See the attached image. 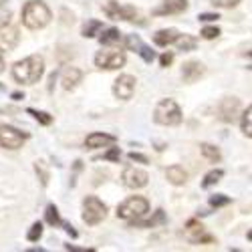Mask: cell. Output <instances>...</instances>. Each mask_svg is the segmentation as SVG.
<instances>
[{
	"instance_id": "obj_1",
	"label": "cell",
	"mask_w": 252,
	"mask_h": 252,
	"mask_svg": "<svg viewBox=\"0 0 252 252\" xmlns=\"http://www.w3.org/2000/svg\"><path fill=\"white\" fill-rule=\"evenodd\" d=\"M43 73H45V61L38 55L27 57L25 61H18L12 67V77L20 85H32V83H36L43 77Z\"/></svg>"
},
{
	"instance_id": "obj_2",
	"label": "cell",
	"mask_w": 252,
	"mask_h": 252,
	"mask_svg": "<svg viewBox=\"0 0 252 252\" xmlns=\"http://www.w3.org/2000/svg\"><path fill=\"white\" fill-rule=\"evenodd\" d=\"M23 23H25V27H29L32 31L43 29L51 23V10L47 8L45 2H40V0H31L23 8Z\"/></svg>"
},
{
	"instance_id": "obj_3",
	"label": "cell",
	"mask_w": 252,
	"mask_h": 252,
	"mask_svg": "<svg viewBox=\"0 0 252 252\" xmlns=\"http://www.w3.org/2000/svg\"><path fill=\"white\" fill-rule=\"evenodd\" d=\"M154 119L159 125H178L182 123V111L174 99H161L154 111Z\"/></svg>"
},
{
	"instance_id": "obj_4",
	"label": "cell",
	"mask_w": 252,
	"mask_h": 252,
	"mask_svg": "<svg viewBox=\"0 0 252 252\" xmlns=\"http://www.w3.org/2000/svg\"><path fill=\"white\" fill-rule=\"evenodd\" d=\"M148 210H150L148 200L141 198V196H133V198H127L123 204H119L117 216L123 218V220H135V218L143 216Z\"/></svg>"
},
{
	"instance_id": "obj_5",
	"label": "cell",
	"mask_w": 252,
	"mask_h": 252,
	"mask_svg": "<svg viewBox=\"0 0 252 252\" xmlns=\"http://www.w3.org/2000/svg\"><path fill=\"white\" fill-rule=\"evenodd\" d=\"M105 216H107V206H105L99 198L87 196L85 200H83V220H85L89 226H95V224L103 222Z\"/></svg>"
},
{
	"instance_id": "obj_6",
	"label": "cell",
	"mask_w": 252,
	"mask_h": 252,
	"mask_svg": "<svg viewBox=\"0 0 252 252\" xmlns=\"http://www.w3.org/2000/svg\"><path fill=\"white\" fill-rule=\"evenodd\" d=\"M105 12H107V16L113 20H129V23H141L143 25L141 14L133 6H121L119 2H113L111 0V2L105 4Z\"/></svg>"
},
{
	"instance_id": "obj_7",
	"label": "cell",
	"mask_w": 252,
	"mask_h": 252,
	"mask_svg": "<svg viewBox=\"0 0 252 252\" xmlns=\"http://www.w3.org/2000/svg\"><path fill=\"white\" fill-rule=\"evenodd\" d=\"M95 65L99 69H107V71L119 69L125 65V55L121 51H99L95 55Z\"/></svg>"
},
{
	"instance_id": "obj_8",
	"label": "cell",
	"mask_w": 252,
	"mask_h": 252,
	"mask_svg": "<svg viewBox=\"0 0 252 252\" xmlns=\"http://www.w3.org/2000/svg\"><path fill=\"white\" fill-rule=\"evenodd\" d=\"M27 141V135L20 133L18 129L10 127V125H0V145L8 150H18L23 148V143Z\"/></svg>"
},
{
	"instance_id": "obj_9",
	"label": "cell",
	"mask_w": 252,
	"mask_h": 252,
	"mask_svg": "<svg viewBox=\"0 0 252 252\" xmlns=\"http://www.w3.org/2000/svg\"><path fill=\"white\" fill-rule=\"evenodd\" d=\"M184 236L188 242L192 244H206V242H214V238L206 232V228L200 224V222H188L186 228H184Z\"/></svg>"
},
{
	"instance_id": "obj_10",
	"label": "cell",
	"mask_w": 252,
	"mask_h": 252,
	"mask_svg": "<svg viewBox=\"0 0 252 252\" xmlns=\"http://www.w3.org/2000/svg\"><path fill=\"white\" fill-rule=\"evenodd\" d=\"M218 113H220V119L226 121V123H234L240 115V101L236 97H226L220 107H218Z\"/></svg>"
},
{
	"instance_id": "obj_11",
	"label": "cell",
	"mask_w": 252,
	"mask_h": 252,
	"mask_svg": "<svg viewBox=\"0 0 252 252\" xmlns=\"http://www.w3.org/2000/svg\"><path fill=\"white\" fill-rule=\"evenodd\" d=\"M133 91H135V79L131 75H121L117 81H115V85H113V93L117 99H123V101H127L133 97Z\"/></svg>"
},
{
	"instance_id": "obj_12",
	"label": "cell",
	"mask_w": 252,
	"mask_h": 252,
	"mask_svg": "<svg viewBox=\"0 0 252 252\" xmlns=\"http://www.w3.org/2000/svg\"><path fill=\"white\" fill-rule=\"evenodd\" d=\"M121 180H123V184L127 186V188H133V190H137V188L148 186L150 176L145 174L143 170H137V167H127V170L123 172Z\"/></svg>"
},
{
	"instance_id": "obj_13",
	"label": "cell",
	"mask_w": 252,
	"mask_h": 252,
	"mask_svg": "<svg viewBox=\"0 0 252 252\" xmlns=\"http://www.w3.org/2000/svg\"><path fill=\"white\" fill-rule=\"evenodd\" d=\"M125 47H127L129 51H135L137 55H141V59H143L145 63H152V61L156 59V53H154L150 47H145V45L141 43V38L135 36V34H129L127 38H125Z\"/></svg>"
},
{
	"instance_id": "obj_14",
	"label": "cell",
	"mask_w": 252,
	"mask_h": 252,
	"mask_svg": "<svg viewBox=\"0 0 252 252\" xmlns=\"http://www.w3.org/2000/svg\"><path fill=\"white\" fill-rule=\"evenodd\" d=\"M20 40L18 29L6 25V27H0V51H12Z\"/></svg>"
},
{
	"instance_id": "obj_15",
	"label": "cell",
	"mask_w": 252,
	"mask_h": 252,
	"mask_svg": "<svg viewBox=\"0 0 252 252\" xmlns=\"http://www.w3.org/2000/svg\"><path fill=\"white\" fill-rule=\"evenodd\" d=\"M117 139L115 135H109V133H91L87 135L85 139V145L91 150H97V148H107V145H113Z\"/></svg>"
},
{
	"instance_id": "obj_16",
	"label": "cell",
	"mask_w": 252,
	"mask_h": 252,
	"mask_svg": "<svg viewBox=\"0 0 252 252\" xmlns=\"http://www.w3.org/2000/svg\"><path fill=\"white\" fill-rule=\"evenodd\" d=\"M202 75H204V67L200 65V63H196V61L186 63L184 69H182V77H184V81H188V83L198 81Z\"/></svg>"
},
{
	"instance_id": "obj_17",
	"label": "cell",
	"mask_w": 252,
	"mask_h": 252,
	"mask_svg": "<svg viewBox=\"0 0 252 252\" xmlns=\"http://www.w3.org/2000/svg\"><path fill=\"white\" fill-rule=\"evenodd\" d=\"M188 8V0H165L163 6L156 10V14H178Z\"/></svg>"
},
{
	"instance_id": "obj_18",
	"label": "cell",
	"mask_w": 252,
	"mask_h": 252,
	"mask_svg": "<svg viewBox=\"0 0 252 252\" xmlns=\"http://www.w3.org/2000/svg\"><path fill=\"white\" fill-rule=\"evenodd\" d=\"M81 77H83V75H81L79 69L69 67V69L63 71V79H61V83H63V87L69 91V89H75V87H77V83L81 81Z\"/></svg>"
},
{
	"instance_id": "obj_19",
	"label": "cell",
	"mask_w": 252,
	"mask_h": 252,
	"mask_svg": "<svg viewBox=\"0 0 252 252\" xmlns=\"http://www.w3.org/2000/svg\"><path fill=\"white\" fill-rule=\"evenodd\" d=\"M178 36H180L178 31H174V29H163V31H158V32L154 34V40H156V45H159V47H167V45L176 43Z\"/></svg>"
},
{
	"instance_id": "obj_20",
	"label": "cell",
	"mask_w": 252,
	"mask_h": 252,
	"mask_svg": "<svg viewBox=\"0 0 252 252\" xmlns=\"http://www.w3.org/2000/svg\"><path fill=\"white\" fill-rule=\"evenodd\" d=\"M165 176H167V180H170L172 184H176V186H182V184H186V180H188V174L184 172V167H180V165L167 167Z\"/></svg>"
},
{
	"instance_id": "obj_21",
	"label": "cell",
	"mask_w": 252,
	"mask_h": 252,
	"mask_svg": "<svg viewBox=\"0 0 252 252\" xmlns=\"http://www.w3.org/2000/svg\"><path fill=\"white\" fill-rule=\"evenodd\" d=\"M99 40L103 45H115V43H119V40H121V32L117 29H107V31H103Z\"/></svg>"
},
{
	"instance_id": "obj_22",
	"label": "cell",
	"mask_w": 252,
	"mask_h": 252,
	"mask_svg": "<svg viewBox=\"0 0 252 252\" xmlns=\"http://www.w3.org/2000/svg\"><path fill=\"white\" fill-rule=\"evenodd\" d=\"M165 222V214H163V210H158L156 216L150 218V220H143V222H133V226H145V228H154L158 224H163Z\"/></svg>"
},
{
	"instance_id": "obj_23",
	"label": "cell",
	"mask_w": 252,
	"mask_h": 252,
	"mask_svg": "<svg viewBox=\"0 0 252 252\" xmlns=\"http://www.w3.org/2000/svg\"><path fill=\"white\" fill-rule=\"evenodd\" d=\"M200 150H202L204 158H208L210 161H220V158H222L220 152H218V148H214V145H210V143H202Z\"/></svg>"
},
{
	"instance_id": "obj_24",
	"label": "cell",
	"mask_w": 252,
	"mask_h": 252,
	"mask_svg": "<svg viewBox=\"0 0 252 252\" xmlns=\"http://www.w3.org/2000/svg\"><path fill=\"white\" fill-rule=\"evenodd\" d=\"M242 133L244 135H248V137H252V105L244 111V115H242Z\"/></svg>"
},
{
	"instance_id": "obj_25",
	"label": "cell",
	"mask_w": 252,
	"mask_h": 252,
	"mask_svg": "<svg viewBox=\"0 0 252 252\" xmlns=\"http://www.w3.org/2000/svg\"><path fill=\"white\" fill-rule=\"evenodd\" d=\"M176 43H178V47H180L182 51H192V49L196 47V38L190 36V34H184V36H178V38H176Z\"/></svg>"
},
{
	"instance_id": "obj_26",
	"label": "cell",
	"mask_w": 252,
	"mask_h": 252,
	"mask_svg": "<svg viewBox=\"0 0 252 252\" xmlns=\"http://www.w3.org/2000/svg\"><path fill=\"white\" fill-rule=\"evenodd\" d=\"M10 16H12V10L6 4V0H0V27H6L10 23Z\"/></svg>"
},
{
	"instance_id": "obj_27",
	"label": "cell",
	"mask_w": 252,
	"mask_h": 252,
	"mask_svg": "<svg viewBox=\"0 0 252 252\" xmlns=\"http://www.w3.org/2000/svg\"><path fill=\"white\" fill-rule=\"evenodd\" d=\"M222 176H224V172L222 170H214V172H210L206 178H204V182H202V186L204 188H210V186H214V184H218L220 180H222Z\"/></svg>"
},
{
	"instance_id": "obj_28",
	"label": "cell",
	"mask_w": 252,
	"mask_h": 252,
	"mask_svg": "<svg viewBox=\"0 0 252 252\" xmlns=\"http://www.w3.org/2000/svg\"><path fill=\"white\" fill-rule=\"evenodd\" d=\"M101 27H103L101 20H89V23L85 25V29H83V36H87V38L95 36V32H97Z\"/></svg>"
},
{
	"instance_id": "obj_29",
	"label": "cell",
	"mask_w": 252,
	"mask_h": 252,
	"mask_svg": "<svg viewBox=\"0 0 252 252\" xmlns=\"http://www.w3.org/2000/svg\"><path fill=\"white\" fill-rule=\"evenodd\" d=\"M40 234H43V224H40V222H34V224L31 226V230H29L27 238H29L31 242H36V240L40 238Z\"/></svg>"
},
{
	"instance_id": "obj_30",
	"label": "cell",
	"mask_w": 252,
	"mask_h": 252,
	"mask_svg": "<svg viewBox=\"0 0 252 252\" xmlns=\"http://www.w3.org/2000/svg\"><path fill=\"white\" fill-rule=\"evenodd\" d=\"M47 222L53 224V226H59L61 224V218H59V210L55 206H49L47 208Z\"/></svg>"
},
{
	"instance_id": "obj_31",
	"label": "cell",
	"mask_w": 252,
	"mask_h": 252,
	"mask_svg": "<svg viewBox=\"0 0 252 252\" xmlns=\"http://www.w3.org/2000/svg\"><path fill=\"white\" fill-rule=\"evenodd\" d=\"M29 113H31V115H34V119H36V121H40L43 125H49V123L53 121V117H51L49 113H45V111H34V109H29Z\"/></svg>"
},
{
	"instance_id": "obj_32",
	"label": "cell",
	"mask_w": 252,
	"mask_h": 252,
	"mask_svg": "<svg viewBox=\"0 0 252 252\" xmlns=\"http://www.w3.org/2000/svg\"><path fill=\"white\" fill-rule=\"evenodd\" d=\"M210 204L216 206V208H220V206L230 204V198H228V196H224V194H218V196H212V198H210Z\"/></svg>"
},
{
	"instance_id": "obj_33",
	"label": "cell",
	"mask_w": 252,
	"mask_h": 252,
	"mask_svg": "<svg viewBox=\"0 0 252 252\" xmlns=\"http://www.w3.org/2000/svg\"><path fill=\"white\" fill-rule=\"evenodd\" d=\"M218 34H220V31H218L216 27H206V29H202V36L208 38V40H210V38H216Z\"/></svg>"
},
{
	"instance_id": "obj_34",
	"label": "cell",
	"mask_w": 252,
	"mask_h": 252,
	"mask_svg": "<svg viewBox=\"0 0 252 252\" xmlns=\"http://www.w3.org/2000/svg\"><path fill=\"white\" fill-rule=\"evenodd\" d=\"M121 158V152H119V148H113V150H109L107 154L103 156V159H109V161H117Z\"/></svg>"
},
{
	"instance_id": "obj_35",
	"label": "cell",
	"mask_w": 252,
	"mask_h": 252,
	"mask_svg": "<svg viewBox=\"0 0 252 252\" xmlns=\"http://www.w3.org/2000/svg\"><path fill=\"white\" fill-rule=\"evenodd\" d=\"M174 61V55H170V53H165V55H161V59H159V63H161V67H167L170 63Z\"/></svg>"
},
{
	"instance_id": "obj_36",
	"label": "cell",
	"mask_w": 252,
	"mask_h": 252,
	"mask_svg": "<svg viewBox=\"0 0 252 252\" xmlns=\"http://www.w3.org/2000/svg\"><path fill=\"white\" fill-rule=\"evenodd\" d=\"M198 18L202 20V23H212V20H216V18H220V16H218V14H208V12H206V14H200Z\"/></svg>"
},
{
	"instance_id": "obj_37",
	"label": "cell",
	"mask_w": 252,
	"mask_h": 252,
	"mask_svg": "<svg viewBox=\"0 0 252 252\" xmlns=\"http://www.w3.org/2000/svg\"><path fill=\"white\" fill-rule=\"evenodd\" d=\"M36 172H40V182H43V186H47V180H49V176H47V172L43 170V163H36Z\"/></svg>"
},
{
	"instance_id": "obj_38",
	"label": "cell",
	"mask_w": 252,
	"mask_h": 252,
	"mask_svg": "<svg viewBox=\"0 0 252 252\" xmlns=\"http://www.w3.org/2000/svg\"><path fill=\"white\" fill-rule=\"evenodd\" d=\"M238 2V0H214V4L218 6H234Z\"/></svg>"
},
{
	"instance_id": "obj_39",
	"label": "cell",
	"mask_w": 252,
	"mask_h": 252,
	"mask_svg": "<svg viewBox=\"0 0 252 252\" xmlns=\"http://www.w3.org/2000/svg\"><path fill=\"white\" fill-rule=\"evenodd\" d=\"M129 158L133 159V161H141V163H148V158H145V156H141V154H129Z\"/></svg>"
},
{
	"instance_id": "obj_40",
	"label": "cell",
	"mask_w": 252,
	"mask_h": 252,
	"mask_svg": "<svg viewBox=\"0 0 252 252\" xmlns=\"http://www.w3.org/2000/svg\"><path fill=\"white\" fill-rule=\"evenodd\" d=\"M4 71V61H2V57H0V73Z\"/></svg>"
},
{
	"instance_id": "obj_41",
	"label": "cell",
	"mask_w": 252,
	"mask_h": 252,
	"mask_svg": "<svg viewBox=\"0 0 252 252\" xmlns=\"http://www.w3.org/2000/svg\"><path fill=\"white\" fill-rule=\"evenodd\" d=\"M248 240H252V230H250V232H248Z\"/></svg>"
},
{
	"instance_id": "obj_42",
	"label": "cell",
	"mask_w": 252,
	"mask_h": 252,
	"mask_svg": "<svg viewBox=\"0 0 252 252\" xmlns=\"http://www.w3.org/2000/svg\"><path fill=\"white\" fill-rule=\"evenodd\" d=\"M246 55H248V57H252V51H248V53H246Z\"/></svg>"
}]
</instances>
